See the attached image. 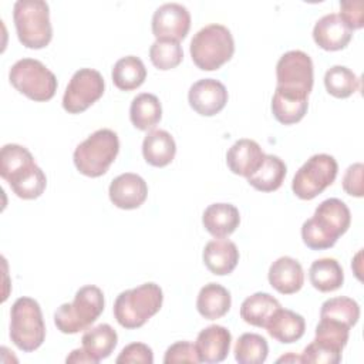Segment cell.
Listing matches in <instances>:
<instances>
[{"mask_svg": "<svg viewBox=\"0 0 364 364\" xmlns=\"http://www.w3.org/2000/svg\"><path fill=\"white\" fill-rule=\"evenodd\" d=\"M0 175L21 199H36L47 186V178L31 152L18 144H6L1 148Z\"/></svg>", "mask_w": 364, "mask_h": 364, "instance_id": "obj_1", "label": "cell"}, {"mask_svg": "<svg viewBox=\"0 0 364 364\" xmlns=\"http://www.w3.org/2000/svg\"><path fill=\"white\" fill-rule=\"evenodd\" d=\"M351 223L348 206L338 198L323 200L314 215L301 226V239L311 250H324L336 245Z\"/></svg>", "mask_w": 364, "mask_h": 364, "instance_id": "obj_2", "label": "cell"}, {"mask_svg": "<svg viewBox=\"0 0 364 364\" xmlns=\"http://www.w3.org/2000/svg\"><path fill=\"white\" fill-rule=\"evenodd\" d=\"M162 301V289L152 282L144 283L118 294L114 303V317L124 328H138L161 310Z\"/></svg>", "mask_w": 364, "mask_h": 364, "instance_id": "obj_3", "label": "cell"}, {"mask_svg": "<svg viewBox=\"0 0 364 364\" xmlns=\"http://www.w3.org/2000/svg\"><path fill=\"white\" fill-rule=\"evenodd\" d=\"M104 293L88 284L77 290L71 303H63L54 313V324L64 334L87 330L104 311Z\"/></svg>", "mask_w": 364, "mask_h": 364, "instance_id": "obj_4", "label": "cell"}, {"mask_svg": "<svg viewBox=\"0 0 364 364\" xmlns=\"http://www.w3.org/2000/svg\"><path fill=\"white\" fill-rule=\"evenodd\" d=\"M191 57L195 65L203 71H213L228 63L235 53V41L230 30L222 24H208L191 40Z\"/></svg>", "mask_w": 364, "mask_h": 364, "instance_id": "obj_5", "label": "cell"}, {"mask_svg": "<svg viewBox=\"0 0 364 364\" xmlns=\"http://www.w3.org/2000/svg\"><path fill=\"white\" fill-rule=\"evenodd\" d=\"M119 151L118 135L108 128L97 129L80 145H77L73 159L80 173L98 178L104 175L115 161Z\"/></svg>", "mask_w": 364, "mask_h": 364, "instance_id": "obj_6", "label": "cell"}, {"mask_svg": "<svg viewBox=\"0 0 364 364\" xmlns=\"http://www.w3.org/2000/svg\"><path fill=\"white\" fill-rule=\"evenodd\" d=\"M13 20L20 43L33 50L44 48L53 37L50 7L43 0H17L13 7Z\"/></svg>", "mask_w": 364, "mask_h": 364, "instance_id": "obj_7", "label": "cell"}, {"mask_svg": "<svg viewBox=\"0 0 364 364\" xmlns=\"http://www.w3.org/2000/svg\"><path fill=\"white\" fill-rule=\"evenodd\" d=\"M10 338L17 348L30 353L46 338V324L40 304L31 297H18L10 311Z\"/></svg>", "mask_w": 364, "mask_h": 364, "instance_id": "obj_8", "label": "cell"}, {"mask_svg": "<svg viewBox=\"0 0 364 364\" xmlns=\"http://www.w3.org/2000/svg\"><path fill=\"white\" fill-rule=\"evenodd\" d=\"M11 85L27 98L38 102L50 101L57 91V78L41 61L21 58L16 61L10 71Z\"/></svg>", "mask_w": 364, "mask_h": 364, "instance_id": "obj_9", "label": "cell"}, {"mask_svg": "<svg viewBox=\"0 0 364 364\" xmlns=\"http://www.w3.org/2000/svg\"><path fill=\"white\" fill-rule=\"evenodd\" d=\"M337 171L338 165L334 156L328 154H316L296 172L291 182V191L303 200L314 199L334 182Z\"/></svg>", "mask_w": 364, "mask_h": 364, "instance_id": "obj_10", "label": "cell"}, {"mask_svg": "<svg viewBox=\"0 0 364 364\" xmlns=\"http://www.w3.org/2000/svg\"><path fill=\"white\" fill-rule=\"evenodd\" d=\"M276 90L309 98L313 88V61L301 50L284 53L276 64Z\"/></svg>", "mask_w": 364, "mask_h": 364, "instance_id": "obj_11", "label": "cell"}, {"mask_svg": "<svg viewBox=\"0 0 364 364\" xmlns=\"http://www.w3.org/2000/svg\"><path fill=\"white\" fill-rule=\"evenodd\" d=\"M105 90L100 71L80 68L75 71L63 95V108L70 114H80L98 101Z\"/></svg>", "mask_w": 364, "mask_h": 364, "instance_id": "obj_12", "label": "cell"}, {"mask_svg": "<svg viewBox=\"0 0 364 364\" xmlns=\"http://www.w3.org/2000/svg\"><path fill=\"white\" fill-rule=\"evenodd\" d=\"M191 28V14L179 3H165L152 16V34L156 40L179 43Z\"/></svg>", "mask_w": 364, "mask_h": 364, "instance_id": "obj_13", "label": "cell"}, {"mask_svg": "<svg viewBox=\"0 0 364 364\" xmlns=\"http://www.w3.org/2000/svg\"><path fill=\"white\" fill-rule=\"evenodd\" d=\"M189 105L203 117L219 114L228 102L226 87L215 78H203L193 82L188 92Z\"/></svg>", "mask_w": 364, "mask_h": 364, "instance_id": "obj_14", "label": "cell"}, {"mask_svg": "<svg viewBox=\"0 0 364 364\" xmlns=\"http://www.w3.org/2000/svg\"><path fill=\"white\" fill-rule=\"evenodd\" d=\"M111 202L119 209H136L148 196V185L136 173L125 172L112 179L109 189Z\"/></svg>", "mask_w": 364, "mask_h": 364, "instance_id": "obj_15", "label": "cell"}, {"mask_svg": "<svg viewBox=\"0 0 364 364\" xmlns=\"http://www.w3.org/2000/svg\"><path fill=\"white\" fill-rule=\"evenodd\" d=\"M230 341L232 334L223 326L212 324L200 330L195 341L199 363L213 364L223 361L229 354Z\"/></svg>", "mask_w": 364, "mask_h": 364, "instance_id": "obj_16", "label": "cell"}, {"mask_svg": "<svg viewBox=\"0 0 364 364\" xmlns=\"http://www.w3.org/2000/svg\"><path fill=\"white\" fill-rule=\"evenodd\" d=\"M353 37V31L336 13H330L317 20L313 28L316 44L327 51H337L347 47Z\"/></svg>", "mask_w": 364, "mask_h": 364, "instance_id": "obj_17", "label": "cell"}, {"mask_svg": "<svg viewBox=\"0 0 364 364\" xmlns=\"http://www.w3.org/2000/svg\"><path fill=\"white\" fill-rule=\"evenodd\" d=\"M264 152L260 145L253 139H239L236 141L226 154L228 168L240 176H250L262 165L264 159Z\"/></svg>", "mask_w": 364, "mask_h": 364, "instance_id": "obj_18", "label": "cell"}, {"mask_svg": "<svg viewBox=\"0 0 364 364\" xmlns=\"http://www.w3.org/2000/svg\"><path fill=\"white\" fill-rule=\"evenodd\" d=\"M267 277L270 286L282 294L297 293L304 283L301 264L290 256H282L274 260L269 267Z\"/></svg>", "mask_w": 364, "mask_h": 364, "instance_id": "obj_19", "label": "cell"}, {"mask_svg": "<svg viewBox=\"0 0 364 364\" xmlns=\"http://www.w3.org/2000/svg\"><path fill=\"white\" fill-rule=\"evenodd\" d=\"M202 259L208 270L218 276L229 274L239 262V250L236 245L228 239H215L206 243Z\"/></svg>", "mask_w": 364, "mask_h": 364, "instance_id": "obj_20", "label": "cell"}, {"mask_svg": "<svg viewBox=\"0 0 364 364\" xmlns=\"http://www.w3.org/2000/svg\"><path fill=\"white\" fill-rule=\"evenodd\" d=\"M264 328L269 336L283 344H290L300 340L306 330L304 317L289 309L279 307L267 320Z\"/></svg>", "mask_w": 364, "mask_h": 364, "instance_id": "obj_21", "label": "cell"}, {"mask_svg": "<svg viewBox=\"0 0 364 364\" xmlns=\"http://www.w3.org/2000/svg\"><path fill=\"white\" fill-rule=\"evenodd\" d=\"M202 223L213 237L222 239L236 230L240 223V213L232 203H212L205 209Z\"/></svg>", "mask_w": 364, "mask_h": 364, "instance_id": "obj_22", "label": "cell"}, {"mask_svg": "<svg viewBox=\"0 0 364 364\" xmlns=\"http://www.w3.org/2000/svg\"><path fill=\"white\" fill-rule=\"evenodd\" d=\"M176 154V144L165 129H152L142 141L144 159L156 168L169 165Z\"/></svg>", "mask_w": 364, "mask_h": 364, "instance_id": "obj_23", "label": "cell"}, {"mask_svg": "<svg viewBox=\"0 0 364 364\" xmlns=\"http://www.w3.org/2000/svg\"><path fill=\"white\" fill-rule=\"evenodd\" d=\"M232 306V297L228 289L219 283L205 284L198 294L196 309L206 320H216L223 317Z\"/></svg>", "mask_w": 364, "mask_h": 364, "instance_id": "obj_24", "label": "cell"}, {"mask_svg": "<svg viewBox=\"0 0 364 364\" xmlns=\"http://www.w3.org/2000/svg\"><path fill=\"white\" fill-rule=\"evenodd\" d=\"M84 351L92 358L94 364L111 355L118 343L117 331L109 324H98L82 334Z\"/></svg>", "mask_w": 364, "mask_h": 364, "instance_id": "obj_25", "label": "cell"}, {"mask_svg": "<svg viewBox=\"0 0 364 364\" xmlns=\"http://www.w3.org/2000/svg\"><path fill=\"white\" fill-rule=\"evenodd\" d=\"M286 172V164L279 156L269 154L264 155V159L257 171L247 176V182L260 192H273L282 186Z\"/></svg>", "mask_w": 364, "mask_h": 364, "instance_id": "obj_26", "label": "cell"}, {"mask_svg": "<svg viewBox=\"0 0 364 364\" xmlns=\"http://www.w3.org/2000/svg\"><path fill=\"white\" fill-rule=\"evenodd\" d=\"M279 307H282L279 300L272 294L257 291L243 300L240 306V317L250 326L264 327Z\"/></svg>", "mask_w": 364, "mask_h": 364, "instance_id": "obj_27", "label": "cell"}, {"mask_svg": "<svg viewBox=\"0 0 364 364\" xmlns=\"http://www.w3.org/2000/svg\"><path fill=\"white\" fill-rule=\"evenodd\" d=\"M129 118L132 125L141 131L154 129L162 118V107L158 97L149 92L138 94L131 102Z\"/></svg>", "mask_w": 364, "mask_h": 364, "instance_id": "obj_28", "label": "cell"}, {"mask_svg": "<svg viewBox=\"0 0 364 364\" xmlns=\"http://www.w3.org/2000/svg\"><path fill=\"white\" fill-rule=\"evenodd\" d=\"M309 277L314 289L328 293L341 287L344 282V272L336 259L321 257L311 263Z\"/></svg>", "mask_w": 364, "mask_h": 364, "instance_id": "obj_29", "label": "cell"}, {"mask_svg": "<svg viewBox=\"0 0 364 364\" xmlns=\"http://www.w3.org/2000/svg\"><path fill=\"white\" fill-rule=\"evenodd\" d=\"M309 108V98L276 90L272 98V112L283 125H291L303 119Z\"/></svg>", "mask_w": 364, "mask_h": 364, "instance_id": "obj_30", "label": "cell"}, {"mask_svg": "<svg viewBox=\"0 0 364 364\" xmlns=\"http://www.w3.org/2000/svg\"><path fill=\"white\" fill-rule=\"evenodd\" d=\"M111 77L117 88L122 91H132L144 84L146 78V68L141 58L127 55L114 64Z\"/></svg>", "mask_w": 364, "mask_h": 364, "instance_id": "obj_31", "label": "cell"}, {"mask_svg": "<svg viewBox=\"0 0 364 364\" xmlns=\"http://www.w3.org/2000/svg\"><path fill=\"white\" fill-rule=\"evenodd\" d=\"M320 318L333 320L351 328L360 318V306L355 300L346 296L331 297L321 304Z\"/></svg>", "mask_w": 364, "mask_h": 364, "instance_id": "obj_32", "label": "cell"}, {"mask_svg": "<svg viewBox=\"0 0 364 364\" xmlns=\"http://www.w3.org/2000/svg\"><path fill=\"white\" fill-rule=\"evenodd\" d=\"M235 360L239 364H262L269 354L266 338L256 333H243L233 348Z\"/></svg>", "mask_w": 364, "mask_h": 364, "instance_id": "obj_33", "label": "cell"}, {"mask_svg": "<svg viewBox=\"0 0 364 364\" xmlns=\"http://www.w3.org/2000/svg\"><path fill=\"white\" fill-rule=\"evenodd\" d=\"M324 87L336 98H347L360 90V78L344 65H334L324 74Z\"/></svg>", "mask_w": 364, "mask_h": 364, "instance_id": "obj_34", "label": "cell"}, {"mask_svg": "<svg viewBox=\"0 0 364 364\" xmlns=\"http://www.w3.org/2000/svg\"><path fill=\"white\" fill-rule=\"evenodd\" d=\"M149 58L156 68L166 71L182 63L183 51L181 44L176 41L155 40L149 48Z\"/></svg>", "mask_w": 364, "mask_h": 364, "instance_id": "obj_35", "label": "cell"}, {"mask_svg": "<svg viewBox=\"0 0 364 364\" xmlns=\"http://www.w3.org/2000/svg\"><path fill=\"white\" fill-rule=\"evenodd\" d=\"M348 333L350 328L341 323L320 318L317 327H316V337L314 340L328 346L330 348L343 353V348L346 347L348 341Z\"/></svg>", "mask_w": 364, "mask_h": 364, "instance_id": "obj_36", "label": "cell"}, {"mask_svg": "<svg viewBox=\"0 0 364 364\" xmlns=\"http://www.w3.org/2000/svg\"><path fill=\"white\" fill-rule=\"evenodd\" d=\"M301 363H314V364H337L341 361V353L330 348L326 344H321L313 340L300 355Z\"/></svg>", "mask_w": 364, "mask_h": 364, "instance_id": "obj_37", "label": "cell"}, {"mask_svg": "<svg viewBox=\"0 0 364 364\" xmlns=\"http://www.w3.org/2000/svg\"><path fill=\"white\" fill-rule=\"evenodd\" d=\"M164 363H199L195 344L189 341H176L165 351Z\"/></svg>", "mask_w": 364, "mask_h": 364, "instance_id": "obj_38", "label": "cell"}, {"mask_svg": "<svg viewBox=\"0 0 364 364\" xmlns=\"http://www.w3.org/2000/svg\"><path fill=\"white\" fill-rule=\"evenodd\" d=\"M118 364L121 363H142V364H152L154 363V353L151 347L144 343H131L125 346L119 355L115 360Z\"/></svg>", "mask_w": 364, "mask_h": 364, "instance_id": "obj_39", "label": "cell"}, {"mask_svg": "<svg viewBox=\"0 0 364 364\" xmlns=\"http://www.w3.org/2000/svg\"><path fill=\"white\" fill-rule=\"evenodd\" d=\"M361 0H346L340 3V17L347 24V27L353 30H358L364 24V11H363Z\"/></svg>", "mask_w": 364, "mask_h": 364, "instance_id": "obj_40", "label": "cell"}, {"mask_svg": "<svg viewBox=\"0 0 364 364\" xmlns=\"http://www.w3.org/2000/svg\"><path fill=\"white\" fill-rule=\"evenodd\" d=\"M363 171L364 165L361 162L353 164L347 168L343 176V189L355 198L363 196Z\"/></svg>", "mask_w": 364, "mask_h": 364, "instance_id": "obj_41", "label": "cell"}, {"mask_svg": "<svg viewBox=\"0 0 364 364\" xmlns=\"http://www.w3.org/2000/svg\"><path fill=\"white\" fill-rule=\"evenodd\" d=\"M65 361L67 363H92L94 364L92 358L84 351L82 347L77 348V350H73L71 354L65 358Z\"/></svg>", "mask_w": 364, "mask_h": 364, "instance_id": "obj_42", "label": "cell"}, {"mask_svg": "<svg viewBox=\"0 0 364 364\" xmlns=\"http://www.w3.org/2000/svg\"><path fill=\"white\" fill-rule=\"evenodd\" d=\"M282 361H297V363H301V360H300V357H296V355H293V354H287V355H283V357H280L279 360H277V363H282Z\"/></svg>", "mask_w": 364, "mask_h": 364, "instance_id": "obj_43", "label": "cell"}]
</instances>
